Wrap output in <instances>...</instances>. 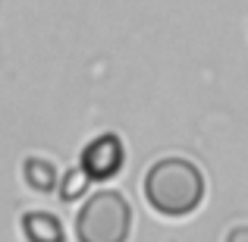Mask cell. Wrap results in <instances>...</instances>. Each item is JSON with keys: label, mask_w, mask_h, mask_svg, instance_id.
<instances>
[{"label": "cell", "mask_w": 248, "mask_h": 242, "mask_svg": "<svg viewBox=\"0 0 248 242\" xmlns=\"http://www.w3.org/2000/svg\"><path fill=\"white\" fill-rule=\"evenodd\" d=\"M145 198L164 217H186L204 198V176L186 158L154 161L145 173Z\"/></svg>", "instance_id": "6da1fadb"}, {"label": "cell", "mask_w": 248, "mask_h": 242, "mask_svg": "<svg viewBox=\"0 0 248 242\" xmlns=\"http://www.w3.org/2000/svg\"><path fill=\"white\" fill-rule=\"evenodd\" d=\"M132 230V208L116 189H101L76 214L79 242H126Z\"/></svg>", "instance_id": "7a4b0ae2"}, {"label": "cell", "mask_w": 248, "mask_h": 242, "mask_svg": "<svg viewBox=\"0 0 248 242\" xmlns=\"http://www.w3.org/2000/svg\"><path fill=\"white\" fill-rule=\"evenodd\" d=\"M82 170L88 179H110L123 170V142L116 135H97L82 151Z\"/></svg>", "instance_id": "3957f363"}, {"label": "cell", "mask_w": 248, "mask_h": 242, "mask_svg": "<svg viewBox=\"0 0 248 242\" xmlns=\"http://www.w3.org/2000/svg\"><path fill=\"white\" fill-rule=\"evenodd\" d=\"M22 233L29 242H63V224L47 211H29L22 217Z\"/></svg>", "instance_id": "277c9868"}, {"label": "cell", "mask_w": 248, "mask_h": 242, "mask_svg": "<svg viewBox=\"0 0 248 242\" xmlns=\"http://www.w3.org/2000/svg\"><path fill=\"white\" fill-rule=\"evenodd\" d=\"M22 176L35 192H50L57 186V167L44 158H29L22 167Z\"/></svg>", "instance_id": "5b68a950"}, {"label": "cell", "mask_w": 248, "mask_h": 242, "mask_svg": "<svg viewBox=\"0 0 248 242\" xmlns=\"http://www.w3.org/2000/svg\"><path fill=\"white\" fill-rule=\"evenodd\" d=\"M85 179H88V176H85V170H82V173H76L73 179H66V189H63V198H76V195H79L82 189H85Z\"/></svg>", "instance_id": "8992f818"}, {"label": "cell", "mask_w": 248, "mask_h": 242, "mask_svg": "<svg viewBox=\"0 0 248 242\" xmlns=\"http://www.w3.org/2000/svg\"><path fill=\"white\" fill-rule=\"evenodd\" d=\"M226 242H248V226H236V230H230Z\"/></svg>", "instance_id": "52a82bcc"}]
</instances>
